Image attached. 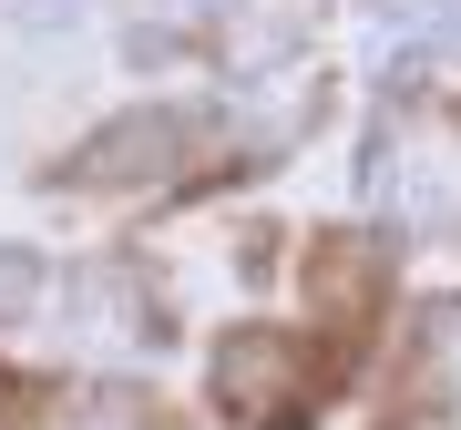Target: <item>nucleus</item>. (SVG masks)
<instances>
[{
  "mask_svg": "<svg viewBox=\"0 0 461 430\" xmlns=\"http://www.w3.org/2000/svg\"><path fill=\"white\" fill-rule=\"evenodd\" d=\"M215 399H226L236 420H257V430H287L308 410V348L287 328H236L215 348Z\"/></svg>",
  "mask_w": 461,
  "mask_h": 430,
  "instance_id": "obj_1",
  "label": "nucleus"
},
{
  "mask_svg": "<svg viewBox=\"0 0 461 430\" xmlns=\"http://www.w3.org/2000/svg\"><path fill=\"white\" fill-rule=\"evenodd\" d=\"M185 144V123L175 113H154V123H123V133H103V144L83 154L93 175H165V154Z\"/></svg>",
  "mask_w": 461,
  "mask_h": 430,
  "instance_id": "obj_2",
  "label": "nucleus"
},
{
  "mask_svg": "<svg viewBox=\"0 0 461 430\" xmlns=\"http://www.w3.org/2000/svg\"><path fill=\"white\" fill-rule=\"evenodd\" d=\"M62 430H144V410H133V399H113V390H103V399H83V410H72Z\"/></svg>",
  "mask_w": 461,
  "mask_h": 430,
  "instance_id": "obj_3",
  "label": "nucleus"
}]
</instances>
